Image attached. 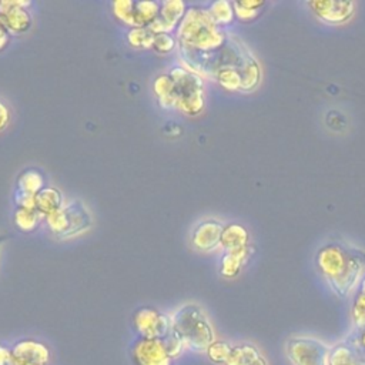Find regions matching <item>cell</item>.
<instances>
[{"instance_id": "cell-1", "label": "cell", "mask_w": 365, "mask_h": 365, "mask_svg": "<svg viewBox=\"0 0 365 365\" xmlns=\"http://www.w3.org/2000/svg\"><path fill=\"white\" fill-rule=\"evenodd\" d=\"M315 265L331 291L348 298L365 275V251L344 238L329 240L318 248Z\"/></svg>"}, {"instance_id": "cell-2", "label": "cell", "mask_w": 365, "mask_h": 365, "mask_svg": "<svg viewBox=\"0 0 365 365\" xmlns=\"http://www.w3.org/2000/svg\"><path fill=\"white\" fill-rule=\"evenodd\" d=\"M180 46L200 53H211L221 48L228 38L222 27L217 26L207 9L188 7L177 27Z\"/></svg>"}, {"instance_id": "cell-3", "label": "cell", "mask_w": 365, "mask_h": 365, "mask_svg": "<svg viewBox=\"0 0 365 365\" xmlns=\"http://www.w3.org/2000/svg\"><path fill=\"white\" fill-rule=\"evenodd\" d=\"M171 331L180 338L185 351L205 352L215 341V332L204 309L185 304L171 315Z\"/></svg>"}, {"instance_id": "cell-4", "label": "cell", "mask_w": 365, "mask_h": 365, "mask_svg": "<svg viewBox=\"0 0 365 365\" xmlns=\"http://www.w3.org/2000/svg\"><path fill=\"white\" fill-rule=\"evenodd\" d=\"M175 87V108L185 115H197L204 110V81L188 67H174L168 73Z\"/></svg>"}, {"instance_id": "cell-5", "label": "cell", "mask_w": 365, "mask_h": 365, "mask_svg": "<svg viewBox=\"0 0 365 365\" xmlns=\"http://www.w3.org/2000/svg\"><path fill=\"white\" fill-rule=\"evenodd\" d=\"M329 354L331 345L317 336L297 335L285 342V355L292 365H328Z\"/></svg>"}, {"instance_id": "cell-6", "label": "cell", "mask_w": 365, "mask_h": 365, "mask_svg": "<svg viewBox=\"0 0 365 365\" xmlns=\"http://www.w3.org/2000/svg\"><path fill=\"white\" fill-rule=\"evenodd\" d=\"M131 322L138 338L163 339L171 332V315L151 307L138 308L133 314Z\"/></svg>"}, {"instance_id": "cell-7", "label": "cell", "mask_w": 365, "mask_h": 365, "mask_svg": "<svg viewBox=\"0 0 365 365\" xmlns=\"http://www.w3.org/2000/svg\"><path fill=\"white\" fill-rule=\"evenodd\" d=\"M308 10L324 24L341 26L355 14V3L348 0H312L307 1Z\"/></svg>"}, {"instance_id": "cell-8", "label": "cell", "mask_w": 365, "mask_h": 365, "mask_svg": "<svg viewBox=\"0 0 365 365\" xmlns=\"http://www.w3.org/2000/svg\"><path fill=\"white\" fill-rule=\"evenodd\" d=\"M130 356L134 365H174L164 339L135 338L130 348Z\"/></svg>"}, {"instance_id": "cell-9", "label": "cell", "mask_w": 365, "mask_h": 365, "mask_svg": "<svg viewBox=\"0 0 365 365\" xmlns=\"http://www.w3.org/2000/svg\"><path fill=\"white\" fill-rule=\"evenodd\" d=\"M11 355L14 365H48L50 348L34 338H23L13 344Z\"/></svg>"}, {"instance_id": "cell-10", "label": "cell", "mask_w": 365, "mask_h": 365, "mask_svg": "<svg viewBox=\"0 0 365 365\" xmlns=\"http://www.w3.org/2000/svg\"><path fill=\"white\" fill-rule=\"evenodd\" d=\"M30 1H0V16L10 34H21L31 26V16L27 10Z\"/></svg>"}, {"instance_id": "cell-11", "label": "cell", "mask_w": 365, "mask_h": 365, "mask_svg": "<svg viewBox=\"0 0 365 365\" xmlns=\"http://www.w3.org/2000/svg\"><path fill=\"white\" fill-rule=\"evenodd\" d=\"M222 228L224 225L217 220H205L200 222L191 234L192 247L202 252H210L221 248Z\"/></svg>"}, {"instance_id": "cell-12", "label": "cell", "mask_w": 365, "mask_h": 365, "mask_svg": "<svg viewBox=\"0 0 365 365\" xmlns=\"http://www.w3.org/2000/svg\"><path fill=\"white\" fill-rule=\"evenodd\" d=\"M187 11V6L181 0H168L160 3V11L154 23L150 26V29L158 34V33H171L174 29L178 27L181 23L184 14Z\"/></svg>"}, {"instance_id": "cell-13", "label": "cell", "mask_w": 365, "mask_h": 365, "mask_svg": "<svg viewBox=\"0 0 365 365\" xmlns=\"http://www.w3.org/2000/svg\"><path fill=\"white\" fill-rule=\"evenodd\" d=\"M64 211L67 215L68 228H67L66 234L63 235V238L76 237V235L87 231L91 227V224H93L91 215L83 202H80V201L70 202L68 205L64 207Z\"/></svg>"}, {"instance_id": "cell-14", "label": "cell", "mask_w": 365, "mask_h": 365, "mask_svg": "<svg viewBox=\"0 0 365 365\" xmlns=\"http://www.w3.org/2000/svg\"><path fill=\"white\" fill-rule=\"evenodd\" d=\"M250 234L241 224L231 222L224 225L221 234V248L224 251H237L248 247Z\"/></svg>"}, {"instance_id": "cell-15", "label": "cell", "mask_w": 365, "mask_h": 365, "mask_svg": "<svg viewBox=\"0 0 365 365\" xmlns=\"http://www.w3.org/2000/svg\"><path fill=\"white\" fill-rule=\"evenodd\" d=\"M250 247L237 251H224L220 261V274L224 278H234L240 274L250 257Z\"/></svg>"}, {"instance_id": "cell-16", "label": "cell", "mask_w": 365, "mask_h": 365, "mask_svg": "<svg viewBox=\"0 0 365 365\" xmlns=\"http://www.w3.org/2000/svg\"><path fill=\"white\" fill-rule=\"evenodd\" d=\"M63 208V195L54 187H44L36 195V210L41 217H47Z\"/></svg>"}, {"instance_id": "cell-17", "label": "cell", "mask_w": 365, "mask_h": 365, "mask_svg": "<svg viewBox=\"0 0 365 365\" xmlns=\"http://www.w3.org/2000/svg\"><path fill=\"white\" fill-rule=\"evenodd\" d=\"M153 91L161 107L175 108V87L170 74H160L153 83Z\"/></svg>"}, {"instance_id": "cell-18", "label": "cell", "mask_w": 365, "mask_h": 365, "mask_svg": "<svg viewBox=\"0 0 365 365\" xmlns=\"http://www.w3.org/2000/svg\"><path fill=\"white\" fill-rule=\"evenodd\" d=\"M43 175L36 170H26L17 177L16 195H30L36 197L44 187Z\"/></svg>"}, {"instance_id": "cell-19", "label": "cell", "mask_w": 365, "mask_h": 365, "mask_svg": "<svg viewBox=\"0 0 365 365\" xmlns=\"http://www.w3.org/2000/svg\"><path fill=\"white\" fill-rule=\"evenodd\" d=\"M160 11V3L157 1H134L133 23L134 27H150L157 19Z\"/></svg>"}, {"instance_id": "cell-20", "label": "cell", "mask_w": 365, "mask_h": 365, "mask_svg": "<svg viewBox=\"0 0 365 365\" xmlns=\"http://www.w3.org/2000/svg\"><path fill=\"white\" fill-rule=\"evenodd\" d=\"M261 356L259 351L251 344L234 345L225 365H251Z\"/></svg>"}, {"instance_id": "cell-21", "label": "cell", "mask_w": 365, "mask_h": 365, "mask_svg": "<svg viewBox=\"0 0 365 365\" xmlns=\"http://www.w3.org/2000/svg\"><path fill=\"white\" fill-rule=\"evenodd\" d=\"M208 14L211 16L212 21L222 27L227 24H231L235 19L234 14V7H232V1H227V0H217L212 1L208 7H207Z\"/></svg>"}, {"instance_id": "cell-22", "label": "cell", "mask_w": 365, "mask_h": 365, "mask_svg": "<svg viewBox=\"0 0 365 365\" xmlns=\"http://www.w3.org/2000/svg\"><path fill=\"white\" fill-rule=\"evenodd\" d=\"M328 365H362L352 348L345 342H338L331 346Z\"/></svg>"}, {"instance_id": "cell-23", "label": "cell", "mask_w": 365, "mask_h": 365, "mask_svg": "<svg viewBox=\"0 0 365 365\" xmlns=\"http://www.w3.org/2000/svg\"><path fill=\"white\" fill-rule=\"evenodd\" d=\"M265 4V1H232L235 19L242 23H250L261 14Z\"/></svg>"}, {"instance_id": "cell-24", "label": "cell", "mask_w": 365, "mask_h": 365, "mask_svg": "<svg viewBox=\"0 0 365 365\" xmlns=\"http://www.w3.org/2000/svg\"><path fill=\"white\" fill-rule=\"evenodd\" d=\"M214 78L227 91L241 90V74L235 67H222L215 71Z\"/></svg>"}, {"instance_id": "cell-25", "label": "cell", "mask_w": 365, "mask_h": 365, "mask_svg": "<svg viewBox=\"0 0 365 365\" xmlns=\"http://www.w3.org/2000/svg\"><path fill=\"white\" fill-rule=\"evenodd\" d=\"M155 33L150 27H133L127 34L130 46L134 48H153Z\"/></svg>"}, {"instance_id": "cell-26", "label": "cell", "mask_w": 365, "mask_h": 365, "mask_svg": "<svg viewBox=\"0 0 365 365\" xmlns=\"http://www.w3.org/2000/svg\"><path fill=\"white\" fill-rule=\"evenodd\" d=\"M40 214L37 210H29V208H19L14 212V224L21 231H34L40 222Z\"/></svg>"}, {"instance_id": "cell-27", "label": "cell", "mask_w": 365, "mask_h": 365, "mask_svg": "<svg viewBox=\"0 0 365 365\" xmlns=\"http://www.w3.org/2000/svg\"><path fill=\"white\" fill-rule=\"evenodd\" d=\"M232 345H230L225 341L221 339H215L205 351L208 359L217 365H225L228 361V356L231 354Z\"/></svg>"}, {"instance_id": "cell-28", "label": "cell", "mask_w": 365, "mask_h": 365, "mask_svg": "<svg viewBox=\"0 0 365 365\" xmlns=\"http://www.w3.org/2000/svg\"><path fill=\"white\" fill-rule=\"evenodd\" d=\"M111 9L117 20L121 23L130 26L131 29L134 27L133 23V11H134V1L133 0H117L111 3Z\"/></svg>"}, {"instance_id": "cell-29", "label": "cell", "mask_w": 365, "mask_h": 365, "mask_svg": "<svg viewBox=\"0 0 365 365\" xmlns=\"http://www.w3.org/2000/svg\"><path fill=\"white\" fill-rule=\"evenodd\" d=\"M345 342L352 348L362 365H365V328L352 329Z\"/></svg>"}, {"instance_id": "cell-30", "label": "cell", "mask_w": 365, "mask_h": 365, "mask_svg": "<svg viewBox=\"0 0 365 365\" xmlns=\"http://www.w3.org/2000/svg\"><path fill=\"white\" fill-rule=\"evenodd\" d=\"M46 221H47V225L48 228L58 237L63 238V235L66 234L67 228H68V221H67V215H66V211H64V207L60 208L58 211L50 214L46 217Z\"/></svg>"}, {"instance_id": "cell-31", "label": "cell", "mask_w": 365, "mask_h": 365, "mask_svg": "<svg viewBox=\"0 0 365 365\" xmlns=\"http://www.w3.org/2000/svg\"><path fill=\"white\" fill-rule=\"evenodd\" d=\"M177 46V38L170 33H158L155 34L153 48L158 54H168L171 53Z\"/></svg>"}, {"instance_id": "cell-32", "label": "cell", "mask_w": 365, "mask_h": 365, "mask_svg": "<svg viewBox=\"0 0 365 365\" xmlns=\"http://www.w3.org/2000/svg\"><path fill=\"white\" fill-rule=\"evenodd\" d=\"M163 339H164V344H165V348H167L170 356H171L174 361H175L177 358H180V356L182 355V352L185 351L182 342L180 341V338H178L173 331H171L165 338H163Z\"/></svg>"}, {"instance_id": "cell-33", "label": "cell", "mask_w": 365, "mask_h": 365, "mask_svg": "<svg viewBox=\"0 0 365 365\" xmlns=\"http://www.w3.org/2000/svg\"><path fill=\"white\" fill-rule=\"evenodd\" d=\"M365 309V275L361 278L359 284L354 291V302L352 311H362Z\"/></svg>"}, {"instance_id": "cell-34", "label": "cell", "mask_w": 365, "mask_h": 365, "mask_svg": "<svg viewBox=\"0 0 365 365\" xmlns=\"http://www.w3.org/2000/svg\"><path fill=\"white\" fill-rule=\"evenodd\" d=\"M0 365H14L11 348L0 344Z\"/></svg>"}, {"instance_id": "cell-35", "label": "cell", "mask_w": 365, "mask_h": 365, "mask_svg": "<svg viewBox=\"0 0 365 365\" xmlns=\"http://www.w3.org/2000/svg\"><path fill=\"white\" fill-rule=\"evenodd\" d=\"M352 329L365 328V309L362 311H352Z\"/></svg>"}, {"instance_id": "cell-36", "label": "cell", "mask_w": 365, "mask_h": 365, "mask_svg": "<svg viewBox=\"0 0 365 365\" xmlns=\"http://www.w3.org/2000/svg\"><path fill=\"white\" fill-rule=\"evenodd\" d=\"M9 121H10V110L3 101H0V131H3L9 125Z\"/></svg>"}, {"instance_id": "cell-37", "label": "cell", "mask_w": 365, "mask_h": 365, "mask_svg": "<svg viewBox=\"0 0 365 365\" xmlns=\"http://www.w3.org/2000/svg\"><path fill=\"white\" fill-rule=\"evenodd\" d=\"M10 36H11V34H10V31L7 30V27H6L4 21H3V19H1V16H0V51L7 46Z\"/></svg>"}, {"instance_id": "cell-38", "label": "cell", "mask_w": 365, "mask_h": 365, "mask_svg": "<svg viewBox=\"0 0 365 365\" xmlns=\"http://www.w3.org/2000/svg\"><path fill=\"white\" fill-rule=\"evenodd\" d=\"M251 365H267V361L262 358V356H259L254 364H251Z\"/></svg>"}]
</instances>
